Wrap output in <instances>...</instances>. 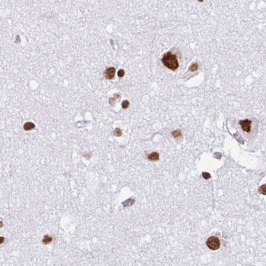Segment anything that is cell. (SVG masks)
<instances>
[{
	"instance_id": "15",
	"label": "cell",
	"mask_w": 266,
	"mask_h": 266,
	"mask_svg": "<svg viewBox=\"0 0 266 266\" xmlns=\"http://www.w3.org/2000/svg\"><path fill=\"white\" fill-rule=\"evenodd\" d=\"M199 1H202L203 0H199Z\"/></svg>"
},
{
	"instance_id": "5",
	"label": "cell",
	"mask_w": 266,
	"mask_h": 266,
	"mask_svg": "<svg viewBox=\"0 0 266 266\" xmlns=\"http://www.w3.org/2000/svg\"><path fill=\"white\" fill-rule=\"evenodd\" d=\"M148 159L150 161H158L160 160V154L158 152H153L152 154L148 155Z\"/></svg>"
},
{
	"instance_id": "13",
	"label": "cell",
	"mask_w": 266,
	"mask_h": 266,
	"mask_svg": "<svg viewBox=\"0 0 266 266\" xmlns=\"http://www.w3.org/2000/svg\"><path fill=\"white\" fill-rule=\"evenodd\" d=\"M203 178L205 179H209V178H210L211 177V175L209 174V173H207V172H203Z\"/></svg>"
},
{
	"instance_id": "7",
	"label": "cell",
	"mask_w": 266,
	"mask_h": 266,
	"mask_svg": "<svg viewBox=\"0 0 266 266\" xmlns=\"http://www.w3.org/2000/svg\"><path fill=\"white\" fill-rule=\"evenodd\" d=\"M51 241H52V238L50 236H49V235H45V237H43V244H45V245H47V244H49V243H51Z\"/></svg>"
},
{
	"instance_id": "1",
	"label": "cell",
	"mask_w": 266,
	"mask_h": 266,
	"mask_svg": "<svg viewBox=\"0 0 266 266\" xmlns=\"http://www.w3.org/2000/svg\"><path fill=\"white\" fill-rule=\"evenodd\" d=\"M162 61L165 67L172 71H175L179 68V63L177 56L170 51L164 54Z\"/></svg>"
},
{
	"instance_id": "12",
	"label": "cell",
	"mask_w": 266,
	"mask_h": 266,
	"mask_svg": "<svg viewBox=\"0 0 266 266\" xmlns=\"http://www.w3.org/2000/svg\"><path fill=\"white\" fill-rule=\"evenodd\" d=\"M129 106V102H128L127 100H125L124 102H122V108L124 109H126L128 108Z\"/></svg>"
},
{
	"instance_id": "10",
	"label": "cell",
	"mask_w": 266,
	"mask_h": 266,
	"mask_svg": "<svg viewBox=\"0 0 266 266\" xmlns=\"http://www.w3.org/2000/svg\"><path fill=\"white\" fill-rule=\"evenodd\" d=\"M172 136H174L175 138H178L179 137L181 136V133L179 130L174 131V132L172 133Z\"/></svg>"
},
{
	"instance_id": "9",
	"label": "cell",
	"mask_w": 266,
	"mask_h": 266,
	"mask_svg": "<svg viewBox=\"0 0 266 266\" xmlns=\"http://www.w3.org/2000/svg\"><path fill=\"white\" fill-rule=\"evenodd\" d=\"M198 68H199V65L197 63H193L192 65L189 67V70H190L191 72H195L198 70Z\"/></svg>"
},
{
	"instance_id": "14",
	"label": "cell",
	"mask_w": 266,
	"mask_h": 266,
	"mask_svg": "<svg viewBox=\"0 0 266 266\" xmlns=\"http://www.w3.org/2000/svg\"><path fill=\"white\" fill-rule=\"evenodd\" d=\"M124 74H125V73H124V70H119V72H118V75L119 77H120V78H122L123 76H124Z\"/></svg>"
},
{
	"instance_id": "4",
	"label": "cell",
	"mask_w": 266,
	"mask_h": 266,
	"mask_svg": "<svg viewBox=\"0 0 266 266\" xmlns=\"http://www.w3.org/2000/svg\"><path fill=\"white\" fill-rule=\"evenodd\" d=\"M115 74H116V70L114 68H108L106 71H105L104 76L107 79L111 80L114 78Z\"/></svg>"
},
{
	"instance_id": "3",
	"label": "cell",
	"mask_w": 266,
	"mask_h": 266,
	"mask_svg": "<svg viewBox=\"0 0 266 266\" xmlns=\"http://www.w3.org/2000/svg\"><path fill=\"white\" fill-rule=\"evenodd\" d=\"M239 124L240 125L241 129L243 132L249 133L251 132V121L249 120H240L239 122Z\"/></svg>"
},
{
	"instance_id": "2",
	"label": "cell",
	"mask_w": 266,
	"mask_h": 266,
	"mask_svg": "<svg viewBox=\"0 0 266 266\" xmlns=\"http://www.w3.org/2000/svg\"><path fill=\"white\" fill-rule=\"evenodd\" d=\"M206 245L209 249L213 251H215L220 247V241H219L218 237L211 236L207 239Z\"/></svg>"
},
{
	"instance_id": "8",
	"label": "cell",
	"mask_w": 266,
	"mask_h": 266,
	"mask_svg": "<svg viewBox=\"0 0 266 266\" xmlns=\"http://www.w3.org/2000/svg\"><path fill=\"white\" fill-rule=\"evenodd\" d=\"M259 192L261 194L266 195V184L262 185L261 186H260V187L259 188Z\"/></svg>"
},
{
	"instance_id": "11",
	"label": "cell",
	"mask_w": 266,
	"mask_h": 266,
	"mask_svg": "<svg viewBox=\"0 0 266 266\" xmlns=\"http://www.w3.org/2000/svg\"><path fill=\"white\" fill-rule=\"evenodd\" d=\"M122 131H121L120 129H119V128L116 129L114 131V135L116 136H122Z\"/></svg>"
},
{
	"instance_id": "6",
	"label": "cell",
	"mask_w": 266,
	"mask_h": 266,
	"mask_svg": "<svg viewBox=\"0 0 266 266\" xmlns=\"http://www.w3.org/2000/svg\"><path fill=\"white\" fill-rule=\"evenodd\" d=\"M34 128H35V125H34L33 123H31V122L26 123V124L24 125V126H23L24 130H26V131L31 130H32V129H33Z\"/></svg>"
}]
</instances>
